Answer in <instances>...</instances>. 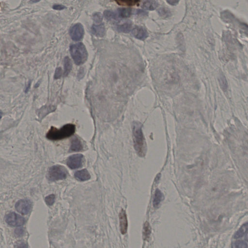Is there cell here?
I'll return each instance as SVG.
<instances>
[{
  "label": "cell",
  "mask_w": 248,
  "mask_h": 248,
  "mask_svg": "<svg viewBox=\"0 0 248 248\" xmlns=\"http://www.w3.org/2000/svg\"><path fill=\"white\" fill-rule=\"evenodd\" d=\"M68 172L64 166L56 165L51 167L49 170L47 178L49 181H56L66 179Z\"/></svg>",
  "instance_id": "cell-4"
},
{
  "label": "cell",
  "mask_w": 248,
  "mask_h": 248,
  "mask_svg": "<svg viewBox=\"0 0 248 248\" xmlns=\"http://www.w3.org/2000/svg\"><path fill=\"white\" fill-rule=\"evenodd\" d=\"M158 2L156 1H144L142 7L148 10H154L158 7Z\"/></svg>",
  "instance_id": "cell-16"
},
{
  "label": "cell",
  "mask_w": 248,
  "mask_h": 248,
  "mask_svg": "<svg viewBox=\"0 0 248 248\" xmlns=\"http://www.w3.org/2000/svg\"><path fill=\"white\" fill-rule=\"evenodd\" d=\"M151 233V228L149 223L148 222H146L143 225V238L145 241H148L149 239Z\"/></svg>",
  "instance_id": "cell-18"
},
{
  "label": "cell",
  "mask_w": 248,
  "mask_h": 248,
  "mask_svg": "<svg viewBox=\"0 0 248 248\" xmlns=\"http://www.w3.org/2000/svg\"><path fill=\"white\" fill-rule=\"evenodd\" d=\"M158 13L163 18H169L171 15V11L167 7H161L158 9Z\"/></svg>",
  "instance_id": "cell-22"
},
{
  "label": "cell",
  "mask_w": 248,
  "mask_h": 248,
  "mask_svg": "<svg viewBox=\"0 0 248 248\" xmlns=\"http://www.w3.org/2000/svg\"><path fill=\"white\" fill-rule=\"evenodd\" d=\"M3 113L1 111H0V119H1L2 117V115H3Z\"/></svg>",
  "instance_id": "cell-34"
},
{
  "label": "cell",
  "mask_w": 248,
  "mask_h": 248,
  "mask_svg": "<svg viewBox=\"0 0 248 248\" xmlns=\"http://www.w3.org/2000/svg\"><path fill=\"white\" fill-rule=\"evenodd\" d=\"M104 15L105 18L108 20L115 19L117 20V15L116 13L110 10H106L104 12Z\"/></svg>",
  "instance_id": "cell-24"
},
{
  "label": "cell",
  "mask_w": 248,
  "mask_h": 248,
  "mask_svg": "<svg viewBox=\"0 0 248 248\" xmlns=\"http://www.w3.org/2000/svg\"><path fill=\"white\" fill-rule=\"evenodd\" d=\"M117 3L119 4L127 5H133L139 3V1H117Z\"/></svg>",
  "instance_id": "cell-27"
},
{
  "label": "cell",
  "mask_w": 248,
  "mask_h": 248,
  "mask_svg": "<svg viewBox=\"0 0 248 248\" xmlns=\"http://www.w3.org/2000/svg\"><path fill=\"white\" fill-rule=\"evenodd\" d=\"M167 2L170 4L173 5H176L179 3V1H167Z\"/></svg>",
  "instance_id": "cell-33"
},
{
  "label": "cell",
  "mask_w": 248,
  "mask_h": 248,
  "mask_svg": "<svg viewBox=\"0 0 248 248\" xmlns=\"http://www.w3.org/2000/svg\"><path fill=\"white\" fill-rule=\"evenodd\" d=\"M163 199V193H161V191L160 190L157 189L156 191H155L154 197L153 202V205L154 207L155 208H158Z\"/></svg>",
  "instance_id": "cell-14"
},
{
  "label": "cell",
  "mask_w": 248,
  "mask_h": 248,
  "mask_svg": "<svg viewBox=\"0 0 248 248\" xmlns=\"http://www.w3.org/2000/svg\"><path fill=\"white\" fill-rule=\"evenodd\" d=\"M71 57L77 65H81L87 60L88 52L83 43H78L70 47Z\"/></svg>",
  "instance_id": "cell-3"
},
{
  "label": "cell",
  "mask_w": 248,
  "mask_h": 248,
  "mask_svg": "<svg viewBox=\"0 0 248 248\" xmlns=\"http://www.w3.org/2000/svg\"><path fill=\"white\" fill-rule=\"evenodd\" d=\"M62 74H63V71H62V69L61 67H58L56 69L55 72V77H54L55 79H58L62 77Z\"/></svg>",
  "instance_id": "cell-28"
},
{
  "label": "cell",
  "mask_w": 248,
  "mask_h": 248,
  "mask_svg": "<svg viewBox=\"0 0 248 248\" xmlns=\"http://www.w3.org/2000/svg\"><path fill=\"white\" fill-rule=\"evenodd\" d=\"M83 146L81 141L77 137L74 138L71 140V144L70 150L74 152H78L82 150Z\"/></svg>",
  "instance_id": "cell-13"
},
{
  "label": "cell",
  "mask_w": 248,
  "mask_h": 248,
  "mask_svg": "<svg viewBox=\"0 0 248 248\" xmlns=\"http://www.w3.org/2000/svg\"><path fill=\"white\" fill-rule=\"evenodd\" d=\"M93 19L95 22V24L101 23L102 21V16L100 13H96L93 16Z\"/></svg>",
  "instance_id": "cell-26"
},
{
  "label": "cell",
  "mask_w": 248,
  "mask_h": 248,
  "mask_svg": "<svg viewBox=\"0 0 248 248\" xmlns=\"http://www.w3.org/2000/svg\"><path fill=\"white\" fill-rule=\"evenodd\" d=\"M32 204L29 199H22L18 201L15 205L16 211L22 215L28 214L32 208Z\"/></svg>",
  "instance_id": "cell-6"
},
{
  "label": "cell",
  "mask_w": 248,
  "mask_h": 248,
  "mask_svg": "<svg viewBox=\"0 0 248 248\" xmlns=\"http://www.w3.org/2000/svg\"><path fill=\"white\" fill-rule=\"evenodd\" d=\"M248 224L246 223L243 224L238 231L235 233L234 238L235 239H238L243 237L244 235L248 234Z\"/></svg>",
  "instance_id": "cell-15"
},
{
  "label": "cell",
  "mask_w": 248,
  "mask_h": 248,
  "mask_svg": "<svg viewBox=\"0 0 248 248\" xmlns=\"http://www.w3.org/2000/svg\"><path fill=\"white\" fill-rule=\"evenodd\" d=\"M142 125L139 122H134L132 125L134 146L139 156L143 157L146 153V140L142 131Z\"/></svg>",
  "instance_id": "cell-1"
},
{
  "label": "cell",
  "mask_w": 248,
  "mask_h": 248,
  "mask_svg": "<svg viewBox=\"0 0 248 248\" xmlns=\"http://www.w3.org/2000/svg\"><path fill=\"white\" fill-rule=\"evenodd\" d=\"M31 81H29L28 82V84L27 85L25 89V93H27L29 92V91L31 87Z\"/></svg>",
  "instance_id": "cell-32"
},
{
  "label": "cell",
  "mask_w": 248,
  "mask_h": 248,
  "mask_svg": "<svg viewBox=\"0 0 248 248\" xmlns=\"http://www.w3.org/2000/svg\"><path fill=\"white\" fill-rule=\"evenodd\" d=\"M219 81L220 88H222L223 91H226L228 89V83L225 76L223 74H220V76H219Z\"/></svg>",
  "instance_id": "cell-20"
},
{
  "label": "cell",
  "mask_w": 248,
  "mask_h": 248,
  "mask_svg": "<svg viewBox=\"0 0 248 248\" xmlns=\"http://www.w3.org/2000/svg\"><path fill=\"white\" fill-rule=\"evenodd\" d=\"M55 196L54 194H51L49 196H47L45 201L46 204L49 206H52L55 203Z\"/></svg>",
  "instance_id": "cell-25"
},
{
  "label": "cell",
  "mask_w": 248,
  "mask_h": 248,
  "mask_svg": "<svg viewBox=\"0 0 248 248\" xmlns=\"http://www.w3.org/2000/svg\"><path fill=\"white\" fill-rule=\"evenodd\" d=\"M120 228L122 234L125 235L127 233L128 228V222L127 215L125 210L122 209L119 215Z\"/></svg>",
  "instance_id": "cell-9"
},
{
  "label": "cell",
  "mask_w": 248,
  "mask_h": 248,
  "mask_svg": "<svg viewBox=\"0 0 248 248\" xmlns=\"http://www.w3.org/2000/svg\"><path fill=\"white\" fill-rule=\"evenodd\" d=\"M72 69V64L71 60L69 57H65L64 60V76H67Z\"/></svg>",
  "instance_id": "cell-17"
},
{
  "label": "cell",
  "mask_w": 248,
  "mask_h": 248,
  "mask_svg": "<svg viewBox=\"0 0 248 248\" xmlns=\"http://www.w3.org/2000/svg\"><path fill=\"white\" fill-rule=\"evenodd\" d=\"M69 34L73 40L78 41L81 40L84 34V28L82 24L78 23L73 26L70 29Z\"/></svg>",
  "instance_id": "cell-7"
},
{
  "label": "cell",
  "mask_w": 248,
  "mask_h": 248,
  "mask_svg": "<svg viewBox=\"0 0 248 248\" xmlns=\"http://www.w3.org/2000/svg\"><path fill=\"white\" fill-rule=\"evenodd\" d=\"M15 248H28V246L25 243L22 242L16 245Z\"/></svg>",
  "instance_id": "cell-31"
},
{
  "label": "cell",
  "mask_w": 248,
  "mask_h": 248,
  "mask_svg": "<svg viewBox=\"0 0 248 248\" xmlns=\"http://www.w3.org/2000/svg\"><path fill=\"white\" fill-rule=\"evenodd\" d=\"M91 31L92 33L97 37H103L106 33L105 26L102 23L94 24L92 27Z\"/></svg>",
  "instance_id": "cell-11"
},
{
  "label": "cell",
  "mask_w": 248,
  "mask_h": 248,
  "mask_svg": "<svg viewBox=\"0 0 248 248\" xmlns=\"http://www.w3.org/2000/svg\"><path fill=\"white\" fill-rule=\"evenodd\" d=\"M74 176L76 179L80 181H86V180L90 179L91 178L90 173L86 169L77 171L74 173Z\"/></svg>",
  "instance_id": "cell-12"
},
{
  "label": "cell",
  "mask_w": 248,
  "mask_h": 248,
  "mask_svg": "<svg viewBox=\"0 0 248 248\" xmlns=\"http://www.w3.org/2000/svg\"><path fill=\"white\" fill-rule=\"evenodd\" d=\"M5 221L8 225L12 227H19L25 223V220L15 213H10L5 217Z\"/></svg>",
  "instance_id": "cell-5"
},
{
  "label": "cell",
  "mask_w": 248,
  "mask_h": 248,
  "mask_svg": "<svg viewBox=\"0 0 248 248\" xmlns=\"http://www.w3.org/2000/svg\"><path fill=\"white\" fill-rule=\"evenodd\" d=\"M117 30L120 32L128 33L131 31L132 28V25L130 23H125L117 26Z\"/></svg>",
  "instance_id": "cell-19"
},
{
  "label": "cell",
  "mask_w": 248,
  "mask_h": 248,
  "mask_svg": "<svg viewBox=\"0 0 248 248\" xmlns=\"http://www.w3.org/2000/svg\"><path fill=\"white\" fill-rule=\"evenodd\" d=\"M232 248H248V243L243 241H235L232 243Z\"/></svg>",
  "instance_id": "cell-23"
},
{
  "label": "cell",
  "mask_w": 248,
  "mask_h": 248,
  "mask_svg": "<svg viewBox=\"0 0 248 248\" xmlns=\"http://www.w3.org/2000/svg\"><path fill=\"white\" fill-rule=\"evenodd\" d=\"M24 230L22 228H17L15 230V234L17 237H20L23 235Z\"/></svg>",
  "instance_id": "cell-29"
},
{
  "label": "cell",
  "mask_w": 248,
  "mask_h": 248,
  "mask_svg": "<svg viewBox=\"0 0 248 248\" xmlns=\"http://www.w3.org/2000/svg\"><path fill=\"white\" fill-rule=\"evenodd\" d=\"M132 34L135 38L140 40H144L148 37V33L142 27H136L132 31Z\"/></svg>",
  "instance_id": "cell-10"
},
{
  "label": "cell",
  "mask_w": 248,
  "mask_h": 248,
  "mask_svg": "<svg viewBox=\"0 0 248 248\" xmlns=\"http://www.w3.org/2000/svg\"><path fill=\"white\" fill-rule=\"evenodd\" d=\"M52 8H53V9H55V10H61L66 8V7L63 6V5H61V4H55V5H53Z\"/></svg>",
  "instance_id": "cell-30"
},
{
  "label": "cell",
  "mask_w": 248,
  "mask_h": 248,
  "mask_svg": "<svg viewBox=\"0 0 248 248\" xmlns=\"http://www.w3.org/2000/svg\"><path fill=\"white\" fill-rule=\"evenodd\" d=\"M84 156L81 154L73 155L69 157L66 161V164L71 169H76L81 167Z\"/></svg>",
  "instance_id": "cell-8"
},
{
  "label": "cell",
  "mask_w": 248,
  "mask_h": 248,
  "mask_svg": "<svg viewBox=\"0 0 248 248\" xmlns=\"http://www.w3.org/2000/svg\"><path fill=\"white\" fill-rule=\"evenodd\" d=\"M118 15L120 17L123 18H126L131 16V9L130 8H119L118 9Z\"/></svg>",
  "instance_id": "cell-21"
},
{
  "label": "cell",
  "mask_w": 248,
  "mask_h": 248,
  "mask_svg": "<svg viewBox=\"0 0 248 248\" xmlns=\"http://www.w3.org/2000/svg\"><path fill=\"white\" fill-rule=\"evenodd\" d=\"M75 130V125L72 124H66L60 129L52 126L46 134V137L50 140H61L73 135Z\"/></svg>",
  "instance_id": "cell-2"
}]
</instances>
